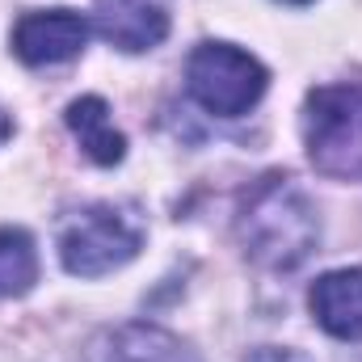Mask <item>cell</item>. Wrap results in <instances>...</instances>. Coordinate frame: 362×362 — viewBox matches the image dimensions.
<instances>
[{
    "instance_id": "obj_1",
    "label": "cell",
    "mask_w": 362,
    "mask_h": 362,
    "mask_svg": "<svg viewBox=\"0 0 362 362\" xmlns=\"http://www.w3.org/2000/svg\"><path fill=\"white\" fill-rule=\"evenodd\" d=\"M236 236L257 266L295 270L312 257L320 240V219L312 198L291 177H262L240 202Z\"/></svg>"
},
{
    "instance_id": "obj_2",
    "label": "cell",
    "mask_w": 362,
    "mask_h": 362,
    "mask_svg": "<svg viewBox=\"0 0 362 362\" xmlns=\"http://www.w3.org/2000/svg\"><path fill=\"white\" fill-rule=\"evenodd\" d=\"M303 144L320 173L362 181V81L320 85L308 93Z\"/></svg>"
},
{
    "instance_id": "obj_3",
    "label": "cell",
    "mask_w": 362,
    "mask_h": 362,
    "mask_svg": "<svg viewBox=\"0 0 362 362\" xmlns=\"http://www.w3.org/2000/svg\"><path fill=\"white\" fill-rule=\"evenodd\" d=\"M139 249H144L139 215L114 202L81 206L59 228V262L76 278H101L110 270H122Z\"/></svg>"
},
{
    "instance_id": "obj_4",
    "label": "cell",
    "mask_w": 362,
    "mask_h": 362,
    "mask_svg": "<svg viewBox=\"0 0 362 362\" xmlns=\"http://www.w3.org/2000/svg\"><path fill=\"white\" fill-rule=\"evenodd\" d=\"M266 85L270 72L262 68V59L232 42H198L185 59V89L215 118L249 114L262 101Z\"/></svg>"
},
{
    "instance_id": "obj_5",
    "label": "cell",
    "mask_w": 362,
    "mask_h": 362,
    "mask_svg": "<svg viewBox=\"0 0 362 362\" xmlns=\"http://www.w3.org/2000/svg\"><path fill=\"white\" fill-rule=\"evenodd\" d=\"M85 42H89V21L76 8H38L13 25V55L30 68L68 64L85 51Z\"/></svg>"
},
{
    "instance_id": "obj_6",
    "label": "cell",
    "mask_w": 362,
    "mask_h": 362,
    "mask_svg": "<svg viewBox=\"0 0 362 362\" xmlns=\"http://www.w3.org/2000/svg\"><path fill=\"white\" fill-rule=\"evenodd\" d=\"M97 34L118 51H152L169 38V0H93Z\"/></svg>"
},
{
    "instance_id": "obj_7",
    "label": "cell",
    "mask_w": 362,
    "mask_h": 362,
    "mask_svg": "<svg viewBox=\"0 0 362 362\" xmlns=\"http://www.w3.org/2000/svg\"><path fill=\"white\" fill-rule=\"evenodd\" d=\"M316 325L337 341H362V266L320 274L308 291Z\"/></svg>"
},
{
    "instance_id": "obj_8",
    "label": "cell",
    "mask_w": 362,
    "mask_h": 362,
    "mask_svg": "<svg viewBox=\"0 0 362 362\" xmlns=\"http://www.w3.org/2000/svg\"><path fill=\"white\" fill-rule=\"evenodd\" d=\"M89 362H202L189 346L156 325H118L89 346Z\"/></svg>"
},
{
    "instance_id": "obj_9",
    "label": "cell",
    "mask_w": 362,
    "mask_h": 362,
    "mask_svg": "<svg viewBox=\"0 0 362 362\" xmlns=\"http://www.w3.org/2000/svg\"><path fill=\"white\" fill-rule=\"evenodd\" d=\"M64 118H68V131L81 139V148H85L89 160H97V165H118V160L127 156V139H122V131L114 127L110 105H105L101 97H81V101H72Z\"/></svg>"
},
{
    "instance_id": "obj_10",
    "label": "cell",
    "mask_w": 362,
    "mask_h": 362,
    "mask_svg": "<svg viewBox=\"0 0 362 362\" xmlns=\"http://www.w3.org/2000/svg\"><path fill=\"white\" fill-rule=\"evenodd\" d=\"M38 282V249L30 232L0 228V295H25Z\"/></svg>"
},
{
    "instance_id": "obj_11",
    "label": "cell",
    "mask_w": 362,
    "mask_h": 362,
    "mask_svg": "<svg viewBox=\"0 0 362 362\" xmlns=\"http://www.w3.org/2000/svg\"><path fill=\"white\" fill-rule=\"evenodd\" d=\"M245 362H312V358L299 354V350H291V346H262V350H253Z\"/></svg>"
},
{
    "instance_id": "obj_12",
    "label": "cell",
    "mask_w": 362,
    "mask_h": 362,
    "mask_svg": "<svg viewBox=\"0 0 362 362\" xmlns=\"http://www.w3.org/2000/svg\"><path fill=\"white\" fill-rule=\"evenodd\" d=\"M8 135H13V118L0 110V139H8Z\"/></svg>"
},
{
    "instance_id": "obj_13",
    "label": "cell",
    "mask_w": 362,
    "mask_h": 362,
    "mask_svg": "<svg viewBox=\"0 0 362 362\" xmlns=\"http://www.w3.org/2000/svg\"><path fill=\"white\" fill-rule=\"evenodd\" d=\"M286 4H312V0H286Z\"/></svg>"
}]
</instances>
